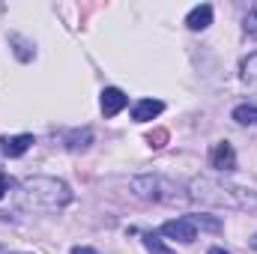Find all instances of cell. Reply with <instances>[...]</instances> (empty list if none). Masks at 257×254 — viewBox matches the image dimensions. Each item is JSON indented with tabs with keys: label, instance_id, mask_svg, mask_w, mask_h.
<instances>
[{
	"label": "cell",
	"instance_id": "9a60e30c",
	"mask_svg": "<svg viewBox=\"0 0 257 254\" xmlns=\"http://www.w3.org/2000/svg\"><path fill=\"white\" fill-rule=\"evenodd\" d=\"M242 27H245V33H248V36H254V39H257V3L248 9V12H245V21H242Z\"/></svg>",
	"mask_w": 257,
	"mask_h": 254
},
{
	"label": "cell",
	"instance_id": "ba28073f",
	"mask_svg": "<svg viewBox=\"0 0 257 254\" xmlns=\"http://www.w3.org/2000/svg\"><path fill=\"white\" fill-rule=\"evenodd\" d=\"M162 111H165V102H159V99H141L135 105V111H132V120L135 123H147V120L159 117Z\"/></svg>",
	"mask_w": 257,
	"mask_h": 254
},
{
	"label": "cell",
	"instance_id": "52a82bcc",
	"mask_svg": "<svg viewBox=\"0 0 257 254\" xmlns=\"http://www.w3.org/2000/svg\"><path fill=\"white\" fill-rule=\"evenodd\" d=\"M126 105H128V96L123 93V90L108 87V90L102 93V114H105V117H117Z\"/></svg>",
	"mask_w": 257,
	"mask_h": 254
},
{
	"label": "cell",
	"instance_id": "6da1fadb",
	"mask_svg": "<svg viewBox=\"0 0 257 254\" xmlns=\"http://www.w3.org/2000/svg\"><path fill=\"white\" fill-rule=\"evenodd\" d=\"M189 197L197 203H209V206H224V209H242V212H254L257 209V191L242 189V186H227L209 177H197L189 186Z\"/></svg>",
	"mask_w": 257,
	"mask_h": 254
},
{
	"label": "cell",
	"instance_id": "ffe728a7",
	"mask_svg": "<svg viewBox=\"0 0 257 254\" xmlns=\"http://www.w3.org/2000/svg\"><path fill=\"white\" fill-rule=\"evenodd\" d=\"M251 248H254V251H257V233H254V239H251Z\"/></svg>",
	"mask_w": 257,
	"mask_h": 254
},
{
	"label": "cell",
	"instance_id": "9c48e42d",
	"mask_svg": "<svg viewBox=\"0 0 257 254\" xmlns=\"http://www.w3.org/2000/svg\"><path fill=\"white\" fill-rule=\"evenodd\" d=\"M186 24H189V30H206L212 24V6L209 3L194 6L192 12H189V18H186Z\"/></svg>",
	"mask_w": 257,
	"mask_h": 254
},
{
	"label": "cell",
	"instance_id": "2e32d148",
	"mask_svg": "<svg viewBox=\"0 0 257 254\" xmlns=\"http://www.w3.org/2000/svg\"><path fill=\"white\" fill-rule=\"evenodd\" d=\"M147 141H150L153 147H165V141H168V132H156V135H150Z\"/></svg>",
	"mask_w": 257,
	"mask_h": 254
},
{
	"label": "cell",
	"instance_id": "277c9868",
	"mask_svg": "<svg viewBox=\"0 0 257 254\" xmlns=\"http://www.w3.org/2000/svg\"><path fill=\"white\" fill-rule=\"evenodd\" d=\"M162 233L168 239H177V242H186V245L197 239V227H194L189 218H171V221H165L162 224Z\"/></svg>",
	"mask_w": 257,
	"mask_h": 254
},
{
	"label": "cell",
	"instance_id": "3957f363",
	"mask_svg": "<svg viewBox=\"0 0 257 254\" xmlns=\"http://www.w3.org/2000/svg\"><path fill=\"white\" fill-rule=\"evenodd\" d=\"M132 191L141 197V200H153V203H174V200H183V194H174V183L156 177V174H141L132 180Z\"/></svg>",
	"mask_w": 257,
	"mask_h": 254
},
{
	"label": "cell",
	"instance_id": "5bb4252c",
	"mask_svg": "<svg viewBox=\"0 0 257 254\" xmlns=\"http://www.w3.org/2000/svg\"><path fill=\"white\" fill-rule=\"evenodd\" d=\"M144 245H147V251L150 254H174L162 239H159V236H156V233H144Z\"/></svg>",
	"mask_w": 257,
	"mask_h": 254
},
{
	"label": "cell",
	"instance_id": "ac0fdd59",
	"mask_svg": "<svg viewBox=\"0 0 257 254\" xmlns=\"http://www.w3.org/2000/svg\"><path fill=\"white\" fill-rule=\"evenodd\" d=\"M6 189H9V180H6V177H3V174H0V197H3V194H6Z\"/></svg>",
	"mask_w": 257,
	"mask_h": 254
},
{
	"label": "cell",
	"instance_id": "4fadbf2b",
	"mask_svg": "<svg viewBox=\"0 0 257 254\" xmlns=\"http://www.w3.org/2000/svg\"><path fill=\"white\" fill-rule=\"evenodd\" d=\"M186 218L192 221L194 227H203V230H212V233L221 230V221L218 218H209V215H186Z\"/></svg>",
	"mask_w": 257,
	"mask_h": 254
},
{
	"label": "cell",
	"instance_id": "30bf717a",
	"mask_svg": "<svg viewBox=\"0 0 257 254\" xmlns=\"http://www.w3.org/2000/svg\"><path fill=\"white\" fill-rule=\"evenodd\" d=\"M90 141H93V132H90V129L66 135V147H69L72 153H78V150H87V147H90Z\"/></svg>",
	"mask_w": 257,
	"mask_h": 254
},
{
	"label": "cell",
	"instance_id": "d6986e66",
	"mask_svg": "<svg viewBox=\"0 0 257 254\" xmlns=\"http://www.w3.org/2000/svg\"><path fill=\"white\" fill-rule=\"evenodd\" d=\"M209 254H230V251H224V248H209Z\"/></svg>",
	"mask_w": 257,
	"mask_h": 254
},
{
	"label": "cell",
	"instance_id": "5b68a950",
	"mask_svg": "<svg viewBox=\"0 0 257 254\" xmlns=\"http://www.w3.org/2000/svg\"><path fill=\"white\" fill-rule=\"evenodd\" d=\"M209 165L215 168V171H236V153H233V147L227 144V141H218V144H212V150H209Z\"/></svg>",
	"mask_w": 257,
	"mask_h": 254
},
{
	"label": "cell",
	"instance_id": "8992f818",
	"mask_svg": "<svg viewBox=\"0 0 257 254\" xmlns=\"http://www.w3.org/2000/svg\"><path fill=\"white\" fill-rule=\"evenodd\" d=\"M33 147V135H6V138H0V150H3V156H9V159H18V156H24L27 150Z\"/></svg>",
	"mask_w": 257,
	"mask_h": 254
},
{
	"label": "cell",
	"instance_id": "8fae6325",
	"mask_svg": "<svg viewBox=\"0 0 257 254\" xmlns=\"http://www.w3.org/2000/svg\"><path fill=\"white\" fill-rule=\"evenodd\" d=\"M233 120L242 126H257V105H239L233 108Z\"/></svg>",
	"mask_w": 257,
	"mask_h": 254
},
{
	"label": "cell",
	"instance_id": "7c38bea8",
	"mask_svg": "<svg viewBox=\"0 0 257 254\" xmlns=\"http://www.w3.org/2000/svg\"><path fill=\"white\" fill-rule=\"evenodd\" d=\"M242 81H245L248 87H257V54H251V57L242 60Z\"/></svg>",
	"mask_w": 257,
	"mask_h": 254
},
{
	"label": "cell",
	"instance_id": "7a4b0ae2",
	"mask_svg": "<svg viewBox=\"0 0 257 254\" xmlns=\"http://www.w3.org/2000/svg\"><path fill=\"white\" fill-rule=\"evenodd\" d=\"M21 200L30 209L42 212H60L72 203V189L57 177H30L21 183Z\"/></svg>",
	"mask_w": 257,
	"mask_h": 254
},
{
	"label": "cell",
	"instance_id": "e0dca14e",
	"mask_svg": "<svg viewBox=\"0 0 257 254\" xmlns=\"http://www.w3.org/2000/svg\"><path fill=\"white\" fill-rule=\"evenodd\" d=\"M72 254H99V251H93V248H87V245H75Z\"/></svg>",
	"mask_w": 257,
	"mask_h": 254
}]
</instances>
